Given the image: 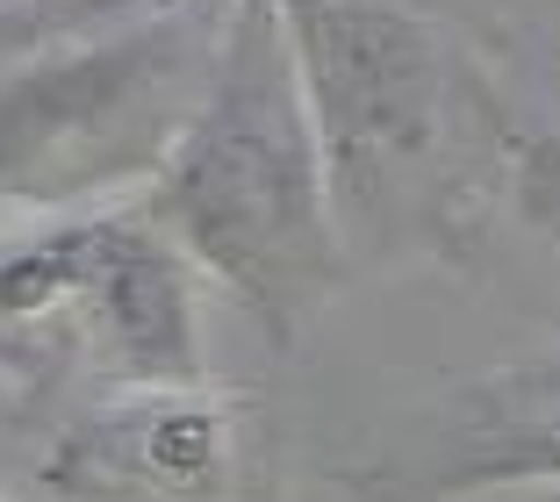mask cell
I'll return each instance as SVG.
<instances>
[{"mask_svg": "<svg viewBox=\"0 0 560 502\" xmlns=\"http://www.w3.org/2000/svg\"><path fill=\"white\" fill-rule=\"evenodd\" d=\"M346 266H467L525 122L424 0H273Z\"/></svg>", "mask_w": 560, "mask_h": 502, "instance_id": "cell-1", "label": "cell"}, {"mask_svg": "<svg viewBox=\"0 0 560 502\" xmlns=\"http://www.w3.org/2000/svg\"><path fill=\"white\" fill-rule=\"evenodd\" d=\"M144 209L195 273L231 288L273 352H295L352 273L324 195V151L273 0H231L215 66Z\"/></svg>", "mask_w": 560, "mask_h": 502, "instance_id": "cell-2", "label": "cell"}, {"mask_svg": "<svg viewBox=\"0 0 560 502\" xmlns=\"http://www.w3.org/2000/svg\"><path fill=\"white\" fill-rule=\"evenodd\" d=\"M231 0H72L0 50V209L66 215L165 165Z\"/></svg>", "mask_w": 560, "mask_h": 502, "instance_id": "cell-3", "label": "cell"}, {"mask_svg": "<svg viewBox=\"0 0 560 502\" xmlns=\"http://www.w3.org/2000/svg\"><path fill=\"white\" fill-rule=\"evenodd\" d=\"M195 280L144 201L15 230L0 237V366L22 395L66 381L108 395L209 381Z\"/></svg>", "mask_w": 560, "mask_h": 502, "instance_id": "cell-4", "label": "cell"}, {"mask_svg": "<svg viewBox=\"0 0 560 502\" xmlns=\"http://www.w3.org/2000/svg\"><path fill=\"white\" fill-rule=\"evenodd\" d=\"M44 488L66 502H280V467L252 395L187 381L86 409L50 445Z\"/></svg>", "mask_w": 560, "mask_h": 502, "instance_id": "cell-5", "label": "cell"}, {"mask_svg": "<svg viewBox=\"0 0 560 502\" xmlns=\"http://www.w3.org/2000/svg\"><path fill=\"white\" fill-rule=\"evenodd\" d=\"M352 502H560V352L445 388L346 474Z\"/></svg>", "mask_w": 560, "mask_h": 502, "instance_id": "cell-6", "label": "cell"}, {"mask_svg": "<svg viewBox=\"0 0 560 502\" xmlns=\"http://www.w3.org/2000/svg\"><path fill=\"white\" fill-rule=\"evenodd\" d=\"M511 201L525 209V223H539L546 237L560 244V137H532L517 144V165H511Z\"/></svg>", "mask_w": 560, "mask_h": 502, "instance_id": "cell-7", "label": "cell"}]
</instances>
